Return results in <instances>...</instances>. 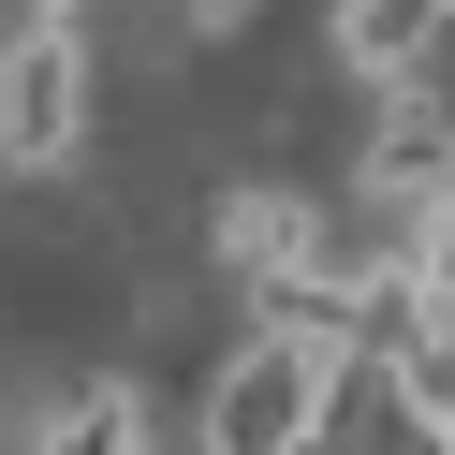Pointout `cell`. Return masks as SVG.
<instances>
[{
  "label": "cell",
  "mask_w": 455,
  "mask_h": 455,
  "mask_svg": "<svg viewBox=\"0 0 455 455\" xmlns=\"http://www.w3.org/2000/svg\"><path fill=\"white\" fill-rule=\"evenodd\" d=\"M455 206V103H396L367 148V220H426Z\"/></svg>",
  "instance_id": "3957f363"
},
{
  "label": "cell",
  "mask_w": 455,
  "mask_h": 455,
  "mask_svg": "<svg viewBox=\"0 0 455 455\" xmlns=\"http://www.w3.org/2000/svg\"><path fill=\"white\" fill-rule=\"evenodd\" d=\"M455 30V0H338V74L367 89H411V60Z\"/></svg>",
  "instance_id": "277c9868"
},
{
  "label": "cell",
  "mask_w": 455,
  "mask_h": 455,
  "mask_svg": "<svg viewBox=\"0 0 455 455\" xmlns=\"http://www.w3.org/2000/svg\"><path fill=\"white\" fill-rule=\"evenodd\" d=\"M44 455H148V396H132V382L60 396V411H44Z\"/></svg>",
  "instance_id": "8992f818"
},
{
  "label": "cell",
  "mask_w": 455,
  "mask_h": 455,
  "mask_svg": "<svg viewBox=\"0 0 455 455\" xmlns=\"http://www.w3.org/2000/svg\"><path fill=\"white\" fill-rule=\"evenodd\" d=\"M367 353H382L396 382H411V411H426V426H441V441H455V308H411V294H396Z\"/></svg>",
  "instance_id": "5b68a950"
},
{
  "label": "cell",
  "mask_w": 455,
  "mask_h": 455,
  "mask_svg": "<svg viewBox=\"0 0 455 455\" xmlns=\"http://www.w3.org/2000/svg\"><path fill=\"white\" fill-rule=\"evenodd\" d=\"M30 15H74V0H30Z\"/></svg>",
  "instance_id": "ba28073f"
},
{
  "label": "cell",
  "mask_w": 455,
  "mask_h": 455,
  "mask_svg": "<svg viewBox=\"0 0 455 455\" xmlns=\"http://www.w3.org/2000/svg\"><path fill=\"white\" fill-rule=\"evenodd\" d=\"M338 367H353V353L279 338V323L235 338V353H220V382H206V455H308V426H323Z\"/></svg>",
  "instance_id": "6da1fadb"
},
{
  "label": "cell",
  "mask_w": 455,
  "mask_h": 455,
  "mask_svg": "<svg viewBox=\"0 0 455 455\" xmlns=\"http://www.w3.org/2000/svg\"><path fill=\"white\" fill-rule=\"evenodd\" d=\"M191 15H206V30H235V15H250V0H191Z\"/></svg>",
  "instance_id": "52a82bcc"
},
{
  "label": "cell",
  "mask_w": 455,
  "mask_h": 455,
  "mask_svg": "<svg viewBox=\"0 0 455 455\" xmlns=\"http://www.w3.org/2000/svg\"><path fill=\"white\" fill-rule=\"evenodd\" d=\"M89 148V30L74 15H30V30L0 44V162L15 177H60Z\"/></svg>",
  "instance_id": "7a4b0ae2"
}]
</instances>
